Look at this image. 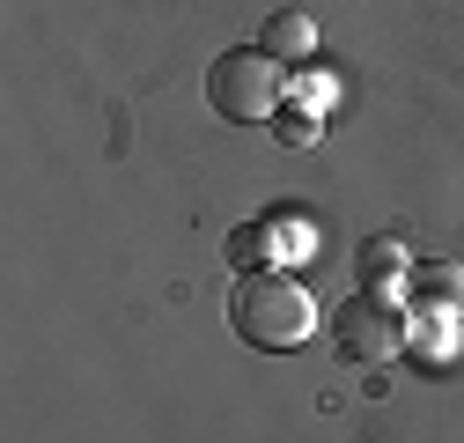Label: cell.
Listing matches in <instances>:
<instances>
[{"instance_id":"obj_1","label":"cell","mask_w":464,"mask_h":443,"mask_svg":"<svg viewBox=\"0 0 464 443\" xmlns=\"http://www.w3.org/2000/svg\"><path fill=\"white\" fill-rule=\"evenodd\" d=\"M228 325H237V340L258 348V355H287V348H303L310 340V325H317V303L310 289L295 281V273H244L237 296H228Z\"/></svg>"},{"instance_id":"obj_2","label":"cell","mask_w":464,"mask_h":443,"mask_svg":"<svg viewBox=\"0 0 464 443\" xmlns=\"http://www.w3.org/2000/svg\"><path fill=\"white\" fill-rule=\"evenodd\" d=\"M207 103L237 126H273L280 119V60H266L258 44L244 52H221L207 67Z\"/></svg>"},{"instance_id":"obj_3","label":"cell","mask_w":464,"mask_h":443,"mask_svg":"<svg viewBox=\"0 0 464 443\" xmlns=\"http://www.w3.org/2000/svg\"><path fill=\"white\" fill-rule=\"evenodd\" d=\"M332 348L346 362H391L405 348V303L391 289H354L332 310Z\"/></svg>"},{"instance_id":"obj_4","label":"cell","mask_w":464,"mask_h":443,"mask_svg":"<svg viewBox=\"0 0 464 443\" xmlns=\"http://www.w3.org/2000/svg\"><path fill=\"white\" fill-rule=\"evenodd\" d=\"M405 310H420V318H457V310H464V266H450V259L405 266Z\"/></svg>"},{"instance_id":"obj_5","label":"cell","mask_w":464,"mask_h":443,"mask_svg":"<svg viewBox=\"0 0 464 443\" xmlns=\"http://www.w3.org/2000/svg\"><path fill=\"white\" fill-rule=\"evenodd\" d=\"M287 244H303V237H295V230H280V214H258L251 230L228 237V266H237V273H266V266H280Z\"/></svg>"},{"instance_id":"obj_6","label":"cell","mask_w":464,"mask_h":443,"mask_svg":"<svg viewBox=\"0 0 464 443\" xmlns=\"http://www.w3.org/2000/svg\"><path fill=\"white\" fill-rule=\"evenodd\" d=\"M258 52H266V60H280V67H303L310 52H317V23H310L303 8H280V15H266Z\"/></svg>"},{"instance_id":"obj_7","label":"cell","mask_w":464,"mask_h":443,"mask_svg":"<svg viewBox=\"0 0 464 443\" xmlns=\"http://www.w3.org/2000/svg\"><path fill=\"white\" fill-rule=\"evenodd\" d=\"M405 266H413V259H405V244H398V237H369V244L354 251V273H362L369 289H391Z\"/></svg>"},{"instance_id":"obj_8","label":"cell","mask_w":464,"mask_h":443,"mask_svg":"<svg viewBox=\"0 0 464 443\" xmlns=\"http://www.w3.org/2000/svg\"><path fill=\"white\" fill-rule=\"evenodd\" d=\"M273 133L303 148V141H317V119H310V111H280V119H273Z\"/></svg>"}]
</instances>
